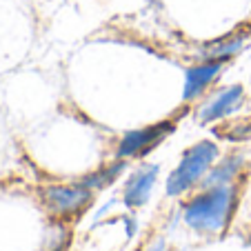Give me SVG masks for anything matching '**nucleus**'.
I'll use <instances>...</instances> for the list:
<instances>
[{
  "instance_id": "obj_1",
  "label": "nucleus",
  "mask_w": 251,
  "mask_h": 251,
  "mask_svg": "<svg viewBox=\"0 0 251 251\" xmlns=\"http://www.w3.org/2000/svg\"><path fill=\"white\" fill-rule=\"evenodd\" d=\"M233 204V191L227 185L213 187L196 196L185 207V220L198 231H220L229 220Z\"/></svg>"
},
{
  "instance_id": "obj_2",
  "label": "nucleus",
  "mask_w": 251,
  "mask_h": 251,
  "mask_svg": "<svg viewBox=\"0 0 251 251\" xmlns=\"http://www.w3.org/2000/svg\"><path fill=\"white\" fill-rule=\"evenodd\" d=\"M218 158V147L211 140H200L194 147H189L182 156L180 165L171 171L169 180H167V194L178 196L182 191H187L196 180H200L204 176V171L216 162Z\"/></svg>"
},
{
  "instance_id": "obj_3",
  "label": "nucleus",
  "mask_w": 251,
  "mask_h": 251,
  "mask_svg": "<svg viewBox=\"0 0 251 251\" xmlns=\"http://www.w3.org/2000/svg\"><path fill=\"white\" fill-rule=\"evenodd\" d=\"M174 129H176V125L171 123V120H165V123H156V125H149V127L127 131L123 136V140H120L116 156H118L120 160L140 156V153L145 156V153L151 151L153 147H158Z\"/></svg>"
},
{
  "instance_id": "obj_4",
  "label": "nucleus",
  "mask_w": 251,
  "mask_h": 251,
  "mask_svg": "<svg viewBox=\"0 0 251 251\" xmlns=\"http://www.w3.org/2000/svg\"><path fill=\"white\" fill-rule=\"evenodd\" d=\"M245 102V89L240 85H233L223 89L220 94H216L202 109H200V120L202 123H216L220 118H227V116L236 114L238 109Z\"/></svg>"
},
{
  "instance_id": "obj_5",
  "label": "nucleus",
  "mask_w": 251,
  "mask_h": 251,
  "mask_svg": "<svg viewBox=\"0 0 251 251\" xmlns=\"http://www.w3.org/2000/svg\"><path fill=\"white\" fill-rule=\"evenodd\" d=\"M158 178L156 165H142L129 176L127 185H125V204L127 207H142L149 200L151 189Z\"/></svg>"
},
{
  "instance_id": "obj_6",
  "label": "nucleus",
  "mask_w": 251,
  "mask_h": 251,
  "mask_svg": "<svg viewBox=\"0 0 251 251\" xmlns=\"http://www.w3.org/2000/svg\"><path fill=\"white\" fill-rule=\"evenodd\" d=\"M45 198H47L49 207L58 213H71V211H78L87 200H91V189L80 185H74V187H49L45 191Z\"/></svg>"
},
{
  "instance_id": "obj_7",
  "label": "nucleus",
  "mask_w": 251,
  "mask_h": 251,
  "mask_svg": "<svg viewBox=\"0 0 251 251\" xmlns=\"http://www.w3.org/2000/svg\"><path fill=\"white\" fill-rule=\"evenodd\" d=\"M225 62L220 60H204L196 67H189L185 76V91H182V98L185 100H194L211 85L216 78L220 76Z\"/></svg>"
},
{
  "instance_id": "obj_8",
  "label": "nucleus",
  "mask_w": 251,
  "mask_h": 251,
  "mask_svg": "<svg viewBox=\"0 0 251 251\" xmlns=\"http://www.w3.org/2000/svg\"><path fill=\"white\" fill-rule=\"evenodd\" d=\"M245 43H247V33H233V36H227V38H220V40H216V43L204 45L200 56H202L204 60L227 62L229 58L238 56V53L242 51Z\"/></svg>"
},
{
  "instance_id": "obj_9",
  "label": "nucleus",
  "mask_w": 251,
  "mask_h": 251,
  "mask_svg": "<svg viewBox=\"0 0 251 251\" xmlns=\"http://www.w3.org/2000/svg\"><path fill=\"white\" fill-rule=\"evenodd\" d=\"M242 167V158L240 156H231V158H225L223 162H220L218 167H213L211 171H209L207 180H204V185L207 187H220V185H227L229 180H231L233 176L238 174V169Z\"/></svg>"
},
{
  "instance_id": "obj_10",
  "label": "nucleus",
  "mask_w": 251,
  "mask_h": 251,
  "mask_svg": "<svg viewBox=\"0 0 251 251\" xmlns=\"http://www.w3.org/2000/svg\"><path fill=\"white\" fill-rule=\"evenodd\" d=\"M123 162H116L111 169H107V171H100V174H94V176H89V178H85L82 180V185L85 187H89V189H96V187H104V185H109L111 180H114L116 176L123 171Z\"/></svg>"
}]
</instances>
